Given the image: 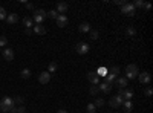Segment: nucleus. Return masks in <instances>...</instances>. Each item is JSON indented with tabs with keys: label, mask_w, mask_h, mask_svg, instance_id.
Here are the masks:
<instances>
[{
	"label": "nucleus",
	"mask_w": 153,
	"mask_h": 113,
	"mask_svg": "<svg viewBox=\"0 0 153 113\" xmlns=\"http://www.w3.org/2000/svg\"><path fill=\"white\" fill-rule=\"evenodd\" d=\"M12 107H16L14 106V99L9 98V96H3V99L0 101V110H2L3 113H9V110Z\"/></svg>",
	"instance_id": "obj_1"
},
{
	"label": "nucleus",
	"mask_w": 153,
	"mask_h": 113,
	"mask_svg": "<svg viewBox=\"0 0 153 113\" xmlns=\"http://www.w3.org/2000/svg\"><path fill=\"white\" fill-rule=\"evenodd\" d=\"M138 67H136V64H129L126 67V78L127 80H133V78H136L138 77Z\"/></svg>",
	"instance_id": "obj_2"
},
{
	"label": "nucleus",
	"mask_w": 153,
	"mask_h": 113,
	"mask_svg": "<svg viewBox=\"0 0 153 113\" xmlns=\"http://www.w3.org/2000/svg\"><path fill=\"white\" fill-rule=\"evenodd\" d=\"M135 6H133V3H129V2H126L123 6H121V12L124 16H129V17H133L135 16Z\"/></svg>",
	"instance_id": "obj_3"
},
{
	"label": "nucleus",
	"mask_w": 153,
	"mask_h": 113,
	"mask_svg": "<svg viewBox=\"0 0 153 113\" xmlns=\"http://www.w3.org/2000/svg\"><path fill=\"white\" fill-rule=\"evenodd\" d=\"M46 11H43V9H37L35 12H34V18H32V21H35L37 24H42L43 21H45V18H46Z\"/></svg>",
	"instance_id": "obj_4"
},
{
	"label": "nucleus",
	"mask_w": 153,
	"mask_h": 113,
	"mask_svg": "<svg viewBox=\"0 0 153 113\" xmlns=\"http://www.w3.org/2000/svg\"><path fill=\"white\" fill-rule=\"evenodd\" d=\"M123 96H120V95H117V96H113V98H110V101H109V106L112 107V109H118L120 106H123Z\"/></svg>",
	"instance_id": "obj_5"
},
{
	"label": "nucleus",
	"mask_w": 153,
	"mask_h": 113,
	"mask_svg": "<svg viewBox=\"0 0 153 113\" xmlns=\"http://www.w3.org/2000/svg\"><path fill=\"white\" fill-rule=\"evenodd\" d=\"M76 52H78L80 55H86L87 52H89V44L87 43H84V41H80L78 44H76Z\"/></svg>",
	"instance_id": "obj_6"
},
{
	"label": "nucleus",
	"mask_w": 153,
	"mask_h": 113,
	"mask_svg": "<svg viewBox=\"0 0 153 113\" xmlns=\"http://www.w3.org/2000/svg\"><path fill=\"white\" fill-rule=\"evenodd\" d=\"M118 95L123 96V99H132L133 98V90H130V89H120Z\"/></svg>",
	"instance_id": "obj_7"
},
{
	"label": "nucleus",
	"mask_w": 153,
	"mask_h": 113,
	"mask_svg": "<svg viewBox=\"0 0 153 113\" xmlns=\"http://www.w3.org/2000/svg\"><path fill=\"white\" fill-rule=\"evenodd\" d=\"M57 24H58V28H65L66 24H68V17L65 14H58V17L55 18Z\"/></svg>",
	"instance_id": "obj_8"
},
{
	"label": "nucleus",
	"mask_w": 153,
	"mask_h": 113,
	"mask_svg": "<svg viewBox=\"0 0 153 113\" xmlns=\"http://www.w3.org/2000/svg\"><path fill=\"white\" fill-rule=\"evenodd\" d=\"M138 80L141 84H149L150 83V73L149 72H143V73H138Z\"/></svg>",
	"instance_id": "obj_9"
},
{
	"label": "nucleus",
	"mask_w": 153,
	"mask_h": 113,
	"mask_svg": "<svg viewBox=\"0 0 153 113\" xmlns=\"http://www.w3.org/2000/svg\"><path fill=\"white\" fill-rule=\"evenodd\" d=\"M3 58L6 61H12L14 60V51H12L11 47H5L3 49Z\"/></svg>",
	"instance_id": "obj_10"
},
{
	"label": "nucleus",
	"mask_w": 153,
	"mask_h": 113,
	"mask_svg": "<svg viewBox=\"0 0 153 113\" xmlns=\"http://www.w3.org/2000/svg\"><path fill=\"white\" fill-rule=\"evenodd\" d=\"M38 81H40L42 84H48L51 81V73L49 72H42L40 75H38Z\"/></svg>",
	"instance_id": "obj_11"
},
{
	"label": "nucleus",
	"mask_w": 153,
	"mask_h": 113,
	"mask_svg": "<svg viewBox=\"0 0 153 113\" xmlns=\"http://www.w3.org/2000/svg\"><path fill=\"white\" fill-rule=\"evenodd\" d=\"M87 80H89V83H91L92 86H97L98 81H100L98 75H97L95 72H89V73H87Z\"/></svg>",
	"instance_id": "obj_12"
},
{
	"label": "nucleus",
	"mask_w": 153,
	"mask_h": 113,
	"mask_svg": "<svg viewBox=\"0 0 153 113\" xmlns=\"http://www.w3.org/2000/svg\"><path fill=\"white\" fill-rule=\"evenodd\" d=\"M113 84H117L120 89H126V87H127V78H126V77H120V78L115 80Z\"/></svg>",
	"instance_id": "obj_13"
},
{
	"label": "nucleus",
	"mask_w": 153,
	"mask_h": 113,
	"mask_svg": "<svg viewBox=\"0 0 153 113\" xmlns=\"http://www.w3.org/2000/svg\"><path fill=\"white\" fill-rule=\"evenodd\" d=\"M69 9V5L66 3V2H60V3H57V12H61V14H65V12Z\"/></svg>",
	"instance_id": "obj_14"
},
{
	"label": "nucleus",
	"mask_w": 153,
	"mask_h": 113,
	"mask_svg": "<svg viewBox=\"0 0 153 113\" xmlns=\"http://www.w3.org/2000/svg\"><path fill=\"white\" fill-rule=\"evenodd\" d=\"M32 32L37 34V35H45V34H46V28L43 26V24H35Z\"/></svg>",
	"instance_id": "obj_15"
},
{
	"label": "nucleus",
	"mask_w": 153,
	"mask_h": 113,
	"mask_svg": "<svg viewBox=\"0 0 153 113\" xmlns=\"http://www.w3.org/2000/svg\"><path fill=\"white\" fill-rule=\"evenodd\" d=\"M123 106L126 109V113H129L132 109H133V103H132V99H124L123 101Z\"/></svg>",
	"instance_id": "obj_16"
},
{
	"label": "nucleus",
	"mask_w": 153,
	"mask_h": 113,
	"mask_svg": "<svg viewBox=\"0 0 153 113\" xmlns=\"http://www.w3.org/2000/svg\"><path fill=\"white\" fill-rule=\"evenodd\" d=\"M6 21L9 24H16L19 21V16L17 14H9V16H6Z\"/></svg>",
	"instance_id": "obj_17"
},
{
	"label": "nucleus",
	"mask_w": 153,
	"mask_h": 113,
	"mask_svg": "<svg viewBox=\"0 0 153 113\" xmlns=\"http://www.w3.org/2000/svg\"><path fill=\"white\" fill-rule=\"evenodd\" d=\"M78 31H80V32H89V31H91V24H89L87 21H83V23H80Z\"/></svg>",
	"instance_id": "obj_18"
},
{
	"label": "nucleus",
	"mask_w": 153,
	"mask_h": 113,
	"mask_svg": "<svg viewBox=\"0 0 153 113\" xmlns=\"http://www.w3.org/2000/svg\"><path fill=\"white\" fill-rule=\"evenodd\" d=\"M98 89H100L101 92H104V93H109V92L112 90V84H109V83H103V84L98 87Z\"/></svg>",
	"instance_id": "obj_19"
},
{
	"label": "nucleus",
	"mask_w": 153,
	"mask_h": 113,
	"mask_svg": "<svg viewBox=\"0 0 153 113\" xmlns=\"http://www.w3.org/2000/svg\"><path fill=\"white\" fill-rule=\"evenodd\" d=\"M23 24L26 26V29H31V28L34 26V21H32L31 17H25V18H23Z\"/></svg>",
	"instance_id": "obj_20"
},
{
	"label": "nucleus",
	"mask_w": 153,
	"mask_h": 113,
	"mask_svg": "<svg viewBox=\"0 0 153 113\" xmlns=\"http://www.w3.org/2000/svg\"><path fill=\"white\" fill-rule=\"evenodd\" d=\"M14 99V106H23V103H25V98L23 96H16V98H12Z\"/></svg>",
	"instance_id": "obj_21"
},
{
	"label": "nucleus",
	"mask_w": 153,
	"mask_h": 113,
	"mask_svg": "<svg viewBox=\"0 0 153 113\" xmlns=\"http://www.w3.org/2000/svg\"><path fill=\"white\" fill-rule=\"evenodd\" d=\"M20 75H22V78L28 80V78L31 77V70H29V69H23V70L20 72Z\"/></svg>",
	"instance_id": "obj_22"
},
{
	"label": "nucleus",
	"mask_w": 153,
	"mask_h": 113,
	"mask_svg": "<svg viewBox=\"0 0 153 113\" xmlns=\"http://www.w3.org/2000/svg\"><path fill=\"white\" fill-rule=\"evenodd\" d=\"M57 69H58V64H57L55 61H52V63H49V70H48L49 73H52V72H55Z\"/></svg>",
	"instance_id": "obj_23"
},
{
	"label": "nucleus",
	"mask_w": 153,
	"mask_h": 113,
	"mask_svg": "<svg viewBox=\"0 0 153 113\" xmlns=\"http://www.w3.org/2000/svg\"><path fill=\"white\" fill-rule=\"evenodd\" d=\"M109 73L115 75V77H118V75H120V67H118V66H112L110 70H109Z\"/></svg>",
	"instance_id": "obj_24"
},
{
	"label": "nucleus",
	"mask_w": 153,
	"mask_h": 113,
	"mask_svg": "<svg viewBox=\"0 0 153 113\" xmlns=\"http://www.w3.org/2000/svg\"><path fill=\"white\" fill-rule=\"evenodd\" d=\"M46 14H48V17H51V18H57V17H58V12H57L55 9H51V11H48Z\"/></svg>",
	"instance_id": "obj_25"
},
{
	"label": "nucleus",
	"mask_w": 153,
	"mask_h": 113,
	"mask_svg": "<svg viewBox=\"0 0 153 113\" xmlns=\"http://www.w3.org/2000/svg\"><path fill=\"white\" fill-rule=\"evenodd\" d=\"M104 104H106V103H104V99H103V98H97L94 106H95V107H103Z\"/></svg>",
	"instance_id": "obj_26"
},
{
	"label": "nucleus",
	"mask_w": 153,
	"mask_h": 113,
	"mask_svg": "<svg viewBox=\"0 0 153 113\" xmlns=\"http://www.w3.org/2000/svg\"><path fill=\"white\" fill-rule=\"evenodd\" d=\"M107 77V80H106V83H109V84H113L115 83V80H117V77L115 75H112V73H109V75H106Z\"/></svg>",
	"instance_id": "obj_27"
},
{
	"label": "nucleus",
	"mask_w": 153,
	"mask_h": 113,
	"mask_svg": "<svg viewBox=\"0 0 153 113\" xmlns=\"http://www.w3.org/2000/svg\"><path fill=\"white\" fill-rule=\"evenodd\" d=\"M86 110H87V113H95V112H97V107L91 103V104H87V109H86Z\"/></svg>",
	"instance_id": "obj_28"
},
{
	"label": "nucleus",
	"mask_w": 153,
	"mask_h": 113,
	"mask_svg": "<svg viewBox=\"0 0 153 113\" xmlns=\"http://www.w3.org/2000/svg\"><path fill=\"white\" fill-rule=\"evenodd\" d=\"M6 16H8V14H6L5 8H3V6H0V20H5V18H6Z\"/></svg>",
	"instance_id": "obj_29"
},
{
	"label": "nucleus",
	"mask_w": 153,
	"mask_h": 113,
	"mask_svg": "<svg viewBox=\"0 0 153 113\" xmlns=\"http://www.w3.org/2000/svg\"><path fill=\"white\" fill-rule=\"evenodd\" d=\"M144 5H146V3L143 2V0H136V2L133 3V6H135V8H144Z\"/></svg>",
	"instance_id": "obj_30"
},
{
	"label": "nucleus",
	"mask_w": 153,
	"mask_h": 113,
	"mask_svg": "<svg viewBox=\"0 0 153 113\" xmlns=\"http://www.w3.org/2000/svg\"><path fill=\"white\" fill-rule=\"evenodd\" d=\"M98 73L101 75V77H106V75L109 73V70H107L106 67H100V70H98Z\"/></svg>",
	"instance_id": "obj_31"
},
{
	"label": "nucleus",
	"mask_w": 153,
	"mask_h": 113,
	"mask_svg": "<svg viewBox=\"0 0 153 113\" xmlns=\"http://www.w3.org/2000/svg\"><path fill=\"white\" fill-rule=\"evenodd\" d=\"M89 92H91V95H94V96H95V95L100 92V89H98L97 86H92V87H91V90H89Z\"/></svg>",
	"instance_id": "obj_32"
},
{
	"label": "nucleus",
	"mask_w": 153,
	"mask_h": 113,
	"mask_svg": "<svg viewBox=\"0 0 153 113\" xmlns=\"http://www.w3.org/2000/svg\"><path fill=\"white\" fill-rule=\"evenodd\" d=\"M6 44H8V38H6V37H0V46L5 47Z\"/></svg>",
	"instance_id": "obj_33"
},
{
	"label": "nucleus",
	"mask_w": 153,
	"mask_h": 113,
	"mask_svg": "<svg viewBox=\"0 0 153 113\" xmlns=\"http://www.w3.org/2000/svg\"><path fill=\"white\" fill-rule=\"evenodd\" d=\"M91 38L92 40H97L98 38V31H91Z\"/></svg>",
	"instance_id": "obj_34"
},
{
	"label": "nucleus",
	"mask_w": 153,
	"mask_h": 113,
	"mask_svg": "<svg viewBox=\"0 0 153 113\" xmlns=\"http://www.w3.org/2000/svg\"><path fill=\"white\" fill-rule=\"evenodd\" d=\"M127 34H129L130 37H133V35L136 34V31H135V29H133V28L130 26V28H127Z\"/></svg>",
	"instance_id": "obj_35"
},
{
	"label": "nucleus",
	"mask_w": 153,
	"mask_h": 113,
	"mask_svg": "<svg viewBox=\"0 0 153 113\" xmlns=\"http://www.w3.org/2000/svg\"><path fill=\"white\" fill-rule=\"evenodd\" d=\"M17 109V113H26V109H25V106H20V107H16Z\"/></svg>",
	"instance_id": "obj_36"
},
{
	"label": "nucleus",
	"mask_w": 153,
	"mask_h": 113,
	"mask_svg": "<svg viewBox=\"0 0 153 113\" xmlns=\"http://www.w3.org/2000/svg\"><path fill=\"white\" fill-rule=\"evenodd\" d=\"M146 96H152V87H147L146 89Z\"/></svg>",
	"instance_id": "obj_37"
},
{
	"label": "nucleus",
	"mask_w": 153,
	"mask_h": 113,
	"mask_svg": "<svg viewBox=\"0 0 153 113\" xmlns=\"http://www.w3.org/2000/svg\"><path fill=\"white\" fill-rule=\"evenodd\" d=\"M144 8H146V11H150V9H152V5H150V3H146Z\"/></svg>",
	"instance_id": "obj_38"
},
{
	"label": "nucleus",
	"mask_w": 153,
	"mask_h": 113,
	"mask_svg": "<svg viewBox=\"0 0 153 113\" xmlns=\"http://www.w3.org/2000/svg\"><path fill=\"white\" fill-rule=\"evenodd\" d=\"M115 3H117V5H121V6H123V5H124L126 2H123V0H115Z\"/></svg>",
	"instance_id": "obj_39"
},
{
	"label": "nucleus",
	"mask_w": 153,
	"mask_h": 113,
	"mask_svg": "<svg viewBox=\"0 0 153 113\" xmlns=\"http://www.w3.org/2000/svg\"><path fill=\"white\" fill-rule=\"evenodd\" d=\"M25 34H26V35H31V34H32V29H25Z\"/></svg>",
	"instance_id": "obj_40"
},
{
	"label": "nucleus",
	"mask_w": 153,
	"mask_h": 113,
	"mask_svg": "<svg viewBox=\"0 0 153 113\" xmlns=\"http://www.w3.org/2000/svg\"><path fill=\"white\" fill-rule=\"evenodd\" d=\"M26 8H28V9H34V5H32V3H26Z\"/></svg>",
	"instance_id": "obj_41"
},
{
	"label": "nucleus",
	"mask_w": 153,
	"mask_h": 113,
	"mask_svg": "<svg viewBox=\"0 0 153 113\" xmlns=\"http://www.w3.org/2000/svg\"><path fill=\"white\" fill-rule=\"evenodd\" d=\"M57 113H68V110H63V109H61V110H58Z\"/></svg>",
	"instance_id": "obj_42"
}]
</instances>
